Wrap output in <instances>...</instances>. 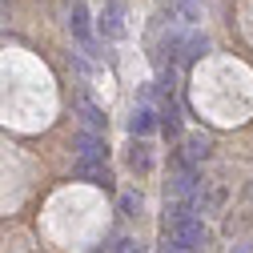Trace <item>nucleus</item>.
Instances as JSON below:
<instances>
[{
  "instance_id": "423d86ee",
  "label": "nucleus",
  "mask_w": 253,
  "mask_h": 253,
  "mask_svg": "<svg viewBox=\"0 0 253 253\" xmlns=\"http://www.w3.org/2000/svg\"><path fill=\"white\" fill-rule=\"evenodd\" d=\"M84 181H92V185H101V189H113V177H109V169H101V165H81L77 169Z\"/></svg>"
},
{
  "instance_id": "6e6552de",
  "label": "nucleus",
  "mask_w": 253,
  "mask_h": 253,
  "mask_svg": "<svg viewBox=\"0 0 253 253\" xmlns=\"http://www.w3.org/2000/svg\"><path fill=\"white\" fill-rule=\"evenodd\" d=\"M209 153V137H189V161H201Z\"/></svg>"
},
{
  "instance_id": "9b49d317",
  "label": "nucleus",
  "mask_w": 253,
  "mask_h": 253,
  "mask_svg": "<svg viewBox=\"0 0 253 253\" xmlns=\"http://www.w3.org/2000/svg\"><path fill=\"white\" fill-rule=\"evenodd\" d=\"M84 121H88V129H105V117H101V109H92V105H84Z\"/></svg>"
},
{
  "instance_id": "20e7f679",
  "label": "nucleus",
  "mask_w": 253,
  "mask_h": 253,
  "mask_svg": "<svg viewBox=\"0 0 253 253\" xmlns=\"http://www.w3.org/2000/svg\"><path fill=\"white\" fill-rule=\"evenodd\" d=\"M69 28H73L77 41H84V52H92V41H88V8L81 4V0H73V8H69Z\"/></svg>"
},
{
  "instance_id": "9d476101",
  "label": "nucleus",
  "mask_w": 253,
  "mask_h": 253,
  "mask_svg": "<svg viewBox=\"0 0 253 253\" xmlns=\"http://www.w3.org/2000/svg\"><path fill=\"white\" fill-rule=\"evenodd\" d=\"M137 209H141V197H137V193H125V197H121V213H125V217H133Z\"/></svg>"
},
{
  "instance_id": "f8f14e48",
  "label": "nucleus",
  "mask_w": 253,
  "mask_h": 253,
  "mask_svg": "<svg viewBox=\"0 0 253 253\" xmlns=\"http://www.w3.org/2000/svg\"><path fill=\"white\" fill-rule=\"evenodd\" d=\"M137 249H141V245H137V241H133V237H125V241H121V249H117V253H137Z\"/></svg>"
},
{
  "instance_id": "1a4fd4ad",
  "label": "nucleus",
  "mask_w": 253,
  "mask_h": 253,
  "mask_svg": "<svg viewBox=\"0 0 253 253\" xmlns=\"http://www.w3.org/2000/svg\"><path fill=\"white\" fill-rule=\"evenodd\" d=\"M129 165H133V169H141V173L149 169V153H145V145H137V149L129 153Z\"/></svg>"
},
{
  "instance_id": "f257e3e1",
  "label": "nucleus",
  "mask_w": 253,
  "mask_h": 253,
  "mask_svg": "<svg viewBox=\"0 0 253 253\" xmlns=\"http://www.w3.org/2000/svg\"><path fill=\"white\" fill-rule=\"evenodd\" d=\"M205 241V225L197 217H185V221H173V245L177 249H189V253H197Z\"/></svg>"
},
{
  "instance_id": "f03ea898",
  "label": "nucleus",
  "mask_w": 253,
  "mask_h": 253,
  "mask_svg": "<svg viewBox=\"0 0 253 253\" xmlns=\"http://www.w3.org/2000/svg\"><path fill=\"white\" fill-rule=\"evenodd\" d=\"M101 37L105 41H121L125 37V4H121V0H109V4L101 8Z\"/></svg>"
},
{
  "instance_id": "7ed1b4c3",
  "label": "nucleus",
  "mask_w": 253,
  "mask_h": 253,
  "mask_svg": "<svg viewBox=\"0 0 253 253\" xmlns=\"http://www.w3.org/2000/svg\"><path fill=\"white\" fill-rule=\"evenodd\" d=\"M77 153H81V165H105V141H97L92 133L77 137Z\"/></svg>"
},
{
  "instance_id": "39448f33",
  "label": "nucleus",
  "mask_w": 253,
  "mask_h": 253,
  "mask_svg": "<svg viewBox=\"0 0 253 253\" xmlns=\"http://www.w3.org/2000/svg\"><path fill=\"white\" fill-rule=\"evenodd\" d=\"M153 125H157V113H153L149 105L133 109V117H129V133H133V137H145V133H153Z\"/></svg>"
},
{
  "instance_id": "0eeeda50",
  "label": "nucleus",
  "mask_w": 253,
  "mask_h": 253,
  "mask_svg": "<svg viewBox=\"0 0 253 253\" xmlns=\"http://www.w3.org/2000/svg\"><path fill=\"white\" fill-rule=\"evenodd\" d=\"M205 48H209V44H205V37H189V41L181 44V56H185V60H197Z\"/></svg>"
}]
</instances>
